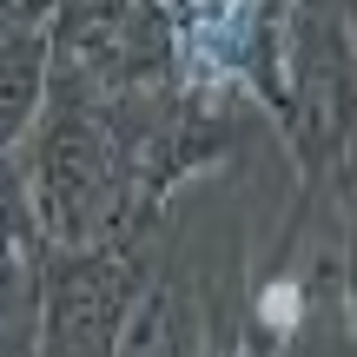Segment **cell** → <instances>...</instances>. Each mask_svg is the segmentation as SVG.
Masks as SVG:
<instances>
[{"instance_id":"3","label":"cell","mask_w":357,"mask_h":357,"mask_svg":"<svg viewBox=\"0 0 357 357\" xmlns=\"http://www.w3.org/2000/svg\"><path fill=\"white\" fill-rule=\"evenodd\" d=\"M139 291V265L113 238L86 252L53 258V291H47V357H113L126 337V311Z\"/></svg>"},{"instance_id":"1","label":"cell","mask_w":357,"mask_h":357,"mask_svg":"<svg viewBox=\"0 0 357 357\" xmlns=\"http://www.w3.org/2000/svg\"><path fill=\"white\" fill-rule=\"evenodd\" d=\"M26 178H33V205L47 218L53 245H66V252L106 245L113 225L139 205L126 132L106 100H53Z\"/></svg>"},{"instance_id":"4","label":"cell","mask_w":357,"mask_h":357,"mask_svg":"<svg viewBox=\"0 0 357 357\" xmlns=\"http://www.w3.org/2000/svg\"><path fill=\"white\" fill-rule=\"evenodd\" d=\"M53 258L60 245L33 205V178L20 159H0V357H33L47 344Z\"/></svg>"},{"instance_id":"2","label":"cell","mask_w":357,"mask_h":357,"mask_svg":"<svg viewBox=\"0 0 357 357\" xmlns=\"http://www.w3.org/2000/svg\"><path fill=\"white\" fill-rule=\"evenodd\" d=\"M305 185L351 172L357 159V33L331 13L291 7V126H284Z\"/></svg>"},{"instance_id":"6","label":"cell","mask_w":357,"mask_h":357,"mask_svg":"<svg viewBox=\"0 0 357 357\" xmlns=\"http://www.w3.org/2000/svg\"><path fill=\"white\" fill-rule=\"evenodd\" d=\"M351 337H357V159H351Z\"/></svg>"},{"instance_id":"5","label":"cell","mask_w":357,"mask_h":357,"mask_svg":"<svg viewBox=\"0 0 357 357\" xmlns=\"http://www.w3.org/2000/svg\"><path fill=\"white\" fill-rule=\"evenodd\" d=\"M53 100V26L0 13V159L33 132V119Z\"/></svg>"}]
</instances>
